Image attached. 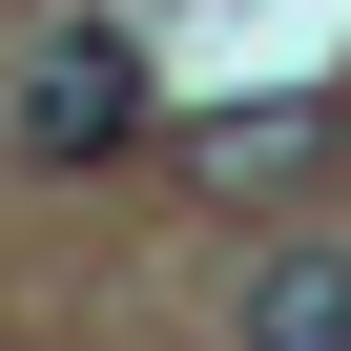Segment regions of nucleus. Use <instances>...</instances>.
<instances>
[{"label":"nucleus","instance_id":"7ed1b4c3","mask_svg":"<svg viewBox=\"0 0 351 351\" xmlns=\"http://www.w3.org/2000/svg\"><path fill=\"white\" fill-rule=\"evenodd\" d=\"M310 145H330V104H228V124H186V165H207V186H289Z\"/></svg>","mask_w":351,"mask_h":351},{"label":"nucleus","instance_id":"f03ea898","mask_svg":"<svg viewBox=\"0 0 351 351\" xmlns=\"http://www.w3.org/2000/svg\"><path fill=\"white\" fill-rule=\"evenodd\" d=\"M248 351H351V248H269L248 269Z\"/></svg>","mask_w":351,"mask_h":351},{"label":"nucleus","instance_id":"f257e3e1","mask_svg":"<svg viewBox=\"0 0 351 351\" xmlns=\"http://www.w3.org/2000/svg\"><path fill=\"white\" fill-rule=\"evenodd\" d=\"M104 145H145V42L124 21H62L21 62V165H104Z\"/></svg>","mask_w":351,"mask_h":351}]
</instances>
